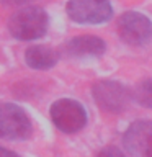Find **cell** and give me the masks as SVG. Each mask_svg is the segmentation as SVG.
<instances>
[{"label":"cell","mask_w":152,"mask_h":157,"mask_svg":"<svg viewBox=\"0 0 152 157\" xmlns=\"http://www.w3.org/2000/svg\"><path fill=\"white\" fill-rule=\"evenodd\" d=\"M62 51L67 56L85 57V56H101L106 51V44L101 38L93 34H82V36L70 38L62 46Z\"/></svg>","instance_id":"ba28073f"},{"label":"cell","mask_w":152,"mask_h":157,"mask_svg":"<svg viewBox=\"0 0 152 157\" xmlns=\"http://www.w3.org/2000/svg\"><path fill=\"white\" fill-rule=\"evenodd\" d=\"M31 0H0L3 7H21L25 3H29Z\"/></svg>","instance_id":"7c38bea8"},{"label":"cell","mask_w":152,"mask_h":157,"mask_svg":"<svg viewBox=\"0 0 152 157\" xmlns=\"http://www.w3.org/2000/svg\"><path fill=\"white\" fill-rule=\"evenodd\" d=\"M127 154L131 157H152V121H136L123 136Z\"/></svg>","instance_id":"52a82bcc"},{"label":"cell","mask_w":152,"mask_h":157,"mask_svg":"<svg viewBox=\"0 0 152 157\" xmlns=\"http://www.w3.org/2000/svg\"><path fill=\"white\" fill-rule=\"evenodd\" d=\"M132 100L144 108H152V78H144L137 83L132 90Z\"/></svg>","instance_id":"30bf717a"},{"label":"cell","mask_w":152,"mask_h":157,"mask_svg":"<svg viewBox=\"0 0 152 157\" xmlns=\"http://www.w3.org/2000/svg\"><path fill=\"white\" fill-rule=\"evenodd\" d=\"M0 157H18V154H15L13 151L5 149V147H0Z\"/></svg>","instance_id":"4fadbf2b"},{"label":"cell","mask_w":152,"mask_h":157,"mask_svg":"<svg viewBox=\"0 0 152 157\" xmlns=\"http://www.w3.org/2000/svg\"><path fill=\"white\" fill-rule=\"evenodd\" d=\"M97 157H126V155H124V152L121 149H118L116 146H106L98 152Z\"/></svg>","instance_id":"8fae6325"},{"label":"cell","mask_w":152,"mask_h":157,"mask_svg":"<svg viewBox=\"0 0 152 157\" xmlns=\"http://www.w3.org/2000/svg\"><path fill=\"white\" fill-rule=\"evenodd\" d=\"M93 100L106 113H121L124 111L132 100V92L118 80H100L92 88Z\"/></svg>","instance_id":"7a4b0ae2"},{"label":"cell","mask_w":152,"mask_h":157,"mask_svg":"<svg viewBox=\"0 0 152 157\" xmlns=\"http://www.w3.org/2000/svg\"><path fill=\"white\" fill-rule=\"evenodd\" d=\"M33 124L26 111L15 103H0V137L21 141L31 136Z\"/></svg>","instance_id":"3957f363"},{"label":"cell","mask_w":152,"mask_h":157,"mask_svg":"<svg viewBox=\"0 0 152 157\" xmlns=\"http://www.w3.org/2000/svg\"><path fill=\"white\" fill-rule=\"evenodd\" d=\"M48 25V13L41 7H26L10 17L8 31L20 41H33L46 34Z\"/></svg>","instance_id":"6da1fadb"},{"label":"cell","mask_w":152,"mask_h":157,"mask_svg":"<svg viewBox=\"0 0 152 157\" xmlns=\"http://www.w3.org/2000/svg\"><path fill=\"white\" fill-rule=\"evenodd\" d=\"M25 61L31 69L36 71H48L52 69L59 61V52L46 44H34L25 52Z\"/></svg>","instance_id":"9c48e42d"},{"label":"cell","mask_w":152,"mask_h":157,"mask_svg":"<svg viewBox=\"0 0 152 157\" xmlns=\"http://www.w3.org/2000/svg\"><path fill=\"white\" fill-rule=\"evenodd\" d=\"M49 115H51L54 126L66 134L78 132L87 124L85 108L82 106V103L70 100V98H62V100L54 101L49 110Z\"/></svg>","instance_id":"277c9868"},{"label":"cell","mask_w":152,"mask_h":157,"mask_svg":"<svg viewBox=\"0 0 152 157\" xmlns=\"http://www.w3.org/2000/svg\"><path fill=\"white\" fill-rule=\"evenodd\" d=\"M118 34L131 46H144L152 39V21L139 12H126L118 18Z\"/></svg>","instance_id":"8992f818"},{"label":"cell","mask_w":152,"mask_h":157,"mask_svg":"<svg viewBox=\"0 0 152 157\" xmlns=\"http://www.w3.org/2000/svg\"><path fill=\"white\" fill-rule=\"evenodd\" d=\"M67 17L80 25H100L113 17V7L108 0H69Z\"/></svg>","instance_id":"5b68a950"}]
</instances>
